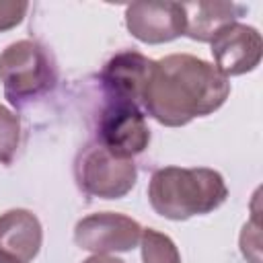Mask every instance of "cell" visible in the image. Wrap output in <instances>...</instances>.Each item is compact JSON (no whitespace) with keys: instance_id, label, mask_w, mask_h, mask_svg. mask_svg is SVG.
I'll return each mask as SVG.
<instances>
[{"instance_id":"1","label":"cell","mask_w":263,"mask_h":263,"mask_svg":"<svg viewBox=\"0 0 263 263\" xmlns=\"http://www.w3.org/2000/svg\"><path fill=\"white\" fill-rule=\"evenodd\" d=\"M230 95L228 78L191 53H171L154 62L142 107L166 127H181L218 111Z\"/></svg>"},{"instance_id":"2","label":"cell","mask_w":263,"mask_h":263,"mask_svg":"<svg viewBox=\"0 0 263 263\" xmlns=\"http://www.w3.org/2000/svg\"><path fill=\"white\" fill-rule=\"evenodd\" d=\"M228 197L224 177L208 166H164L152 173L148 201L166 220H189L218 210Z\"/></svg>"},{"instance_id":"3","label":"cell","mask_w":263,"mask_h":263,"mask_svg":"<svg viewBox=\"0 0 263 263\" xmlns=\"http://www.w3.org/2000/svg\"><path fill=\"white\" fill-rule=\"evenodd\" d=\"M58 80L51 53L33 39L10 43L0 53V82L4 97L14 107L49 92Z\"/></svg>"},{"instance_id":"4","label":"cell","mask_w":263,"mask_h":263,"mask_svg":"<svg viewBox=\"0 0 263 263\" xmlns=\"http://www.w3.org/2000/svg\"><path fill=\"white\" fill-rule=\"evenodd\" d=\"M74 175L78 187L86 195L101 199L125 197L138 181L134 158H119L99 142H90L80 150Z\"/></svg>"},{"instance_id":"5","label":"cell","mask_w":263,"mask_h":263,"mask_svg":"<svg viewBox=\"0 0 263 263\" xmlns=\"http://www.w3.org/2000/svg\"><path fill=\"white\" fill-rule=\"evenodd\" d=\"M97 142L119 158H134L150 144V129L138 105L109 101L99 115Z\"/></svg>"},{"instance_id":"6","label":"cell","mask_w":263,"mask_h":263,"mask_svg":"<svg viewBox=\"0 0 263 263\" xmlns=\"http://www.w3.org/2000/svg\"><path fill=\"white\" fill-rule=\"evenodd\" d=\"M142 236V226L117 212L88 214L74 226V242L95 255L125 253L132 251Z\"/></svg>"},{"instance_id":"7","label":"cell","mask_w":263,"mask_h":263,"mask_svg":"<svg viewBox=\"0 0 263 263\" xmlns=\"http://www.w3.org/2000/svg\"><path fill=\"white\" fill-rule=\"evenodd\" d=\"M214 66L226 76H240L253 72L263 53V39L261 33L245 23H230L216 33L210 41Z\"/></svg>"},{"instance_id":"8","label":"cell","mask_w":263,"mask_h":263,"mask_svg":"<svg viewBox=\"0 0 263 263\" xmlns=\"http://www.w3.org/2000/svg\"><path fill=\"white\" fill-rule=\"evenodd\" d=\"M125 27L142 43H168L185 35V10L181 2H132Z\"/></svg>"},{"instance_id":"9","label":"cell","mask_w":263,"mask_h":263,"mask_svg":"<svg viewBox=\"0 0 263 263\" xmlns=\"http://www.w3.org/2000/svg\"><path fill=\"white\" fill-rule=\"evenodd\" d=\"M152 70L154 60L132 49L119 51L103 66L101 84L109 95V101H121L140 107Z\"/></svg>"},{"instance_id":"10","label":"cell","mask_w":263,"mask_h":263,"mask_svg":"<svg viewBox=\"0 0 263 263\" xmlns=\"http://www.w3.org/2000/svg\"><path fill=\"white\" fill-rule=\"evenodd\" d=\"M41 242V222L33 212L16 208L0 214V253L18 263H31L39 255Z\"/></svg>"},{"instance_id":"11","label":"cell","mask_w":263,"mask_h":263,"mask_svg":"<svg viewBox=\"0 0 263 263\" xmlns=\"http://www.w3.org/2000/svg\"><path fill=\"white\" fill-rule=\"evenodd\" d=\"M185 10V35L199 43H210L220 29L230 23H236L247 8L236 2H222V0H197V2H183Z\"/></svg>"},{"instance_id":"12","label":"cell","mask_w":263,"mask_h":263,"mask_svg":"<svg viewBox=\"0 0 263 263\" xmlns=\"http://www.w3.org/2000/svg\"><path fill=\"white\" fill-rule=\"evenodd\" d=\"M140 249L142 263H181V255L173 238L154 228H142Z\"/></svg>"},{"instance_id":"13","label":"cell","mask_w":263,"mask_h":263,"mask_svg":"<svg viewBox=\"0 0 263 263\" xmlns=\"http://www.w3.org/2000/svg\"><path fill=\"white\" fill-rule=\"evenodd\" d=\"M21 144V119L0 103V164H10Z\"/></svg>"},{"instance_id":"14","label":"cell","mask_w":263,"mask_h":263,"mask_svg":"<svg viewBox=\"0 0 263 263\" xmlns=\"http://www.w3.org/2000/svg\"><path fill=\"white\" fill-rule=\"evenodd\" d=\"M259 245H261V232H259V216L255 212L253 220L247 222L242 226V232H240V251H242L245 259H249L251 263H261Z\"/></svg>"},{"instance_id":"15","label":"cell","mask_w":263,"mask_h":263,"mask_svg":"<svg viewBox=\"0 0 263 263\" xmlns=\"http://www.w3.org/2000/svg\"><path fill=\"white\" fill-rule=\"evenodd\" d=\"M29 10L25 0H0V31H10L23 23Z\"/></svg>"},{"instance_id":"16","label":"cell","mask_w":263,"mask_h":263,"mask_svg":"<svg viewBox=\"0 0 263 263\" xmlns=\"http://www.w3.org/2000/svg\"><path fill=\"white\" fill-rule=\"evenodd\" d=\"M82 263H125V261H121L117 257H111V255H92V257L84 259Z\"/></svg>"},{"instance_id":"17","label":"cell","mask_w":263,"mask_h":263,"mask_svg":"<svg viewBox=\"0 0 263 263\" xmlns=\"http://www.w3.org/2000/svg\"><path fill=\"white\" fill-rule=\"evenodd\" d=\"M0 263H18V261H14L12 257H8V255H4V253H0Z\"/></svg>"}]
</instances>
